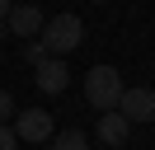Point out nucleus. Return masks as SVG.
I'll list each match as a JSON object with an SVG mask.
<instances>
[{
    "label": "nucleus",
    "mask_w": 155,
    "mask_h": 150,
    "mask_svg": "<svg viewBox=\"0 0 155 150\" xmlns=\"http://www.w3.org/2000/svg\"><path fill=\"white\" fill-rule=\"evenodd\" d=\"M42 47H47L52 56H71L80 42H85V24H80V14H52L42 19Z\"/></svg>",
    "instance_id": "1"
},
{
    "label": "nucleus",
    "mask_w": 155,
    "mask_h": 150,
    "mask_svg": "<svg viewBox=\"0 0 155 150\" xmlns=\"http://www.w3.org/2000/svg\"><path fill=\"white\" fill-rule=\"evenodd\" d=\"M122 75L113 70V66H89V75H85V99L94 103L99 112L104 108H117V99H122Z\"/></svg>",
    "instance_id": "2"
},
{
    "label": "nucleus",
    "mask_w": 155,
    "mask_h": 150,
    "mask_svg": "<svg viewBox=\"0 0 155 150\" xmlns=\"http://www.w3.org/2000/svg\"><path fill=\"white\" fill-rule=\"evenodd\" d=\"M52 131H57V122H52L47 108H28L14 117V136L28 141V145H38V141H52Z\"/></svg>",
    "instance_id": "3"
},
{
    "label": "nucleus",
    "mask_w": 155,
    "mask_h": 150,
    "mask_svg": "<svg viewBox=\"0 0 155 150\" xmlns=\"http://www.w3.org/2000/svg\"><path fill=\"white\" fill-rule=\"evenodd\" d=\"M117 112H122L127 122H155V89H122V99H117Z\"/></svg>",
    "instance_id": "4"
},
{
    "label": "nucleus",
    "mask_w": 155,
    "mask_h": 150,
    "mask_svg": "<svg viewBox=\"0 0 155 150\" xmlns=\"http://www.w3.org/2000/svg\"><path fill=\"white\" fill-rule=\"evenodd\" d=\"M94 131H99V141H104L108 150H122V145H127V136H132V122H127L117 108H104V112H99V127H94Z\"/></svg>",
    "instance_id": "5"
},
{
    "label": "nucleus",
    "mask_w": 155,
    "mask_h": 150,
    "mask_svg": "<svg viewBox=\"0 0 155 150\" xmlns=\"http://www.w3.org/2000/svg\"><path fill=\"white\" fill-rule=\"evenodd\" d=\"M42 9L38 5H10V14H5V28L10 33H19V38H38L42 33Z\"/></svg>",
    "instance_id": "6"
},
{
    "label": "nucleus",
    "mask_w": 155,
    "mask_h": 150,
    "mask_svg": "<svg viewBox=\"0 0 155 150\" xmlns=\"http://www.w3.org/2000/svg\"><path fill=\"white\" fill-rule=\"evenodd\" d=\"M33 75H38L33 84H38L42 94H61V89H66V80H71V75H66V56H47V61H38V66H33Z\"/></svg>",
    "instance_id": "7"
},
{
    "label": "nucleus",
    "mask_w": 155,
    "mask_h": 150,
    "mask_svg": "<svg viewBox=\"0 0 155 150\" xmlns=\"http://www.w3.org/2000/svg\"><path fill=\"white\" fill-rule=\"evenodd\" d=\"M52 150H89V136L80 127H66V131H52Z\"/></svg>",
    "instance_id": "8"
},
{
    "label": "nucleus",
    "mask_w": 155,
    "mask_h": 150,
    "mask_svg": "<svg viewBox=\"0 0 155 150\" xmlns=\"http://www.w3.org/2000/svg\"><path fill=\"white\" fill-rule=\"evenodd\" d=\"M47 47H42V38H24V61H28V66H38V61H47Z\"/></svg>",
    "instance_id": "9"
},
{
    "label": "nucleus",
    "mask_w": 155,
    "mask_h": 150,
    "mask_svg": "<svg viewBox=\"0 0 155 150\" xmlns=\"http://www.w3.org/2000/svg\"><path fill=\"white\" fill-rule=\"evenodd\" d=\"M0 150H19V136H14L10 122H0Z\"/></svg>",
    "instance_id": "10"
},
{
    "label": "nucleus",
    "mask_w": 155,
    "mask_h": 150,
    "mask_svg": "<svg viewBox=\"0 0 155 150\" xmlns=\"http://www.w3.org/2000/svg\"><path fill=\"white\" fill-rule=\"evenodd\" d=\"M5 117H14V99H10L5 89H0V122H5Z\"/></svg>",
    "instance_id": "11"
},
{
    "label": "nucleus",
    "mask_w": 155,
    "mask_h": 150,
    "mask_svg": "<svg viewBox=\"0 0 155 150\" xmlns=\"http://www.w3.org/2000/svg\"><path fill=\"white\" fill-rule=\"evenodd\" d=\"M10 5H14V0H0V24H5V14H10Z\"/></svg>",
    "instance_id": "12"
},
{
    "label": "nucleus",
    "mask_w": 155,
    "mask_h": 150,
    "mask_svg": "<svg viewBox=\"0 0 155 150\" xmlns=\"http://www.w3.org/2000/svg\"><path fill=\"white\" fill-rule=\"evenodd\" d=\"M89 5H108V0H89Z\"/></svg>",
    "instance_id": "13"
}]
</instances>
